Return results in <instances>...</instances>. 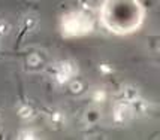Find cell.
<instances>
[{"mask_svg":"<svg viewBox=\"0 0 160 140\" xmlns=\"http://www.w3.org/2000/svg\"><path fill=\"white\" fill-rule=\"evenodd\" d=\"M100 15L108 30L127 35L141 27L145 12L139 0H105Z\"/></svg>","mask_w":160,"mask_h":140,"instance_id":"1","label":"cell"},{"mask_svg":"<svg viewBox=\"0 0 160 140\" xmlns=\"http://www.w3.org/2000/svg\"><path fill=\"white\" fill-rule=\"evenodd\" d=\"M93 20L85 11H73L62 16L60 30L64 37H81L93 31Z\"/></svg>","mask_w":160,"mask_h":140,"instance_id":"2","label":"cell"},{"mask_svg":"<svg viewBox=\"0 0 160 140\" xmlns=\"http://www.w3.org/2000/svg\"><path fill=\"white\" fill-rule=\"evenodd\" d=\"M78 75V64L73 60H60L49 66V76L57 86H64Z\"/></svg>","mask_w":160,"mask_h":140,"instance_id":"3","label":"cell"},{"mask_svg":"<svg viewBox=\"0 0 160 140\" xmlns=\"http://www.w3.org/2000/svg\"><path fill=\"white\" fill-rule=\"evenodd\" d=\"M24 70L30 72V73H38L42 72L48 66V54L42 49H35L32 52H28L27 55L24 57Z\"/></svg>","mask_w":160,"mask_h":140,"instance_id":"4","label":"cell"},{"mask_svg":"<svg viewBox=\"0 0 160 140\" xmlns=\"http://www.w3.org/2000/svg\"><path fill=\"white\" fill-rule=\"evenodd\" d=\"M133 118V112L130 103L124 101H117L112 107V121L115 125H126L129 124Z\"/></svg>","mask_w":160,"mask_h":140,"instance_id":"5","label":"cell"},{"mask_svg":"<svg viewBox=\"0 0 160 140\" xmlns=\"http://www.w3.org/2000/svg\"><path fill=\"white\" fill-rule=\"evenodd\" d=\"M141 97V92H139V88L136 85L133 84H126L123 85L121 88L118 90L117 92V101H124V103H132L135 100H138Z\"/></svg>","mask_w":160,"mask_h":140,"instance_id":"6","label":"cell"},{"mask_svg":"<svg viewBox=\"0 0 160 140\" xmlns=\"http://www.w3.org/2000/svg\"><path fill=\"white\" fill-rule=\"evenodd\" d=\"M47 121L51 128L54 130H60L64 127L66 124V113L64 110H62L60 107H52V109H48L47 110Z\"/></svg>","mask_w":160,"mask_h":140,"instance_id":"7","label":"cell"},{"mask_svg":"<svg viewBox=\"0 0 160 140\" xmlns=\"http://www.w3.org/2000/svg\"><path fill=\"white\" fill-rule=\"evenodd\" d=\"M38 26H39V18L36 15H33V14L26 15L21 20V24H20V36L24 37V36L33 33L36 28H38Z\"/></svg>","mask_w":160,"mask_h":140,"instance_id":"8","label":"cell"},{"mask_svg":"<svg viewBox=\"0 0 160 140\" xmlns=\"http://www.w3.org/2000/svg\"><path fill=\"white\" fill-rule=\"evenodd\" d=\"M130 107H132V112H133V118L135 116H147L150 113V110H151V105L142 97L132 101Z\"/></svg>","mask_w":160,"mask_h":140,"instance_id":"9","label":"cell"},{"mask_svg":"<svg viewBox=\"0 0 160 140\" xmlns=\"http://www.w3.org/2000/svg\"><path fill=\"white\" fill-rule=\"evenodd\" d=\"M17 115L24 121H32L36 116V109L30 103H20L17 107Z\"/></svg>","mask_w":160,"mask_h":140,"instance_id":"10","label":"cell"},{"mask_svg":"<svg viewBox=\"0 0 160 140\" xmlns=\"http://www.w3.org/2000/svg\"><path fill=\"white\" fill-rule=\"evenodd\" d=\"M66 85H68V90H69V92L72 94V96H81V94H84V92L87 91L85 84H84L81 79H78L77 76L72 77Z\"/></svg>","mask_w":160,"mask_h":140,"instance_id":"11","label":"cell"},{"mask_svg":"<svg viewBox=\"0 0 160 140\" xmlns=\"http://www.w3.org/2000/svg\"><path fill=\"white\" fill-rule=\"evenodd\" d=\"M90 97H91V100H93L94 105L100 106V105H103V103H106V100H108V97H109V94H108V91H106L105 88L98 86V88H93V90L90 91Z\"/></svg>","mask_w":160,"mask_h":140,"instance_id":"12","label":"cell"},{"mask_svg":"<svg viewBox=\"0 0 160 140\" xmlns=\"http://www.w3.org/2000/svg\"><path fill=\"white\" fill-rule=\"evenodd\" d=\"M84 118H85V122L87 124H90V125H94V124H98L100 118H102V115L99 112V109L96 107H93V109H88L85 115H84Z\"/></svg>","mask_w":160,"mask_h":140,"instance_id":"13","label":"cell"},{"mask_svg":"<svg viewBox=\"0 0 160 140\" xmlns=\"http://www.w3.org/2000/svg\"><path fill=\"white\" fill-rule=\"evenodd\" d=\"M17 139H20V140H35V139H38V133H36L33 128H22V130L18 131Z\"/></svg>","mask_w":160,"mask_h":140,"instance_id":"14","label":"cell"},{"mask_svg":"<svg viewBox=\"0 0 160 140\" xmlns=\"http://www.w3.org/2000/svg\"><path fill=\"white\" fill-rule=\"evenodd\" d=\"M99 72L103 75V76H109L114 73V67H112L109 63H106V61H102V63H99Z\"/></svg>","mask_w":160,"mask_h":140,"instance_id":"15","label":"cell"},{"mask_svg":"<svg viewBox=\"0 0 160 140\" xmlns=\"http://www.w3.org/2000/svg\"><path fill=\"white\" fill-rule=\"evenodd\" d=\"M11 24L8 21H0V37H5V36L9 35L11 31Z\"/></svg>","mask_w":160,"mask_h":140,"instance_id":"16","label":"cell"},{"mask_svg":"<svg viewBox=\"0 0 160 140\" xmlns=\"http://www.w3.org/2000/svg\"><path fill=\"white\" fill-rule=\"evenodd\" d=\"M0 119H2V116H0Z\"/></svg>","mask_w":160,"mask_h":140,"instance_id":"17","label":"cell"}]
</instances>
